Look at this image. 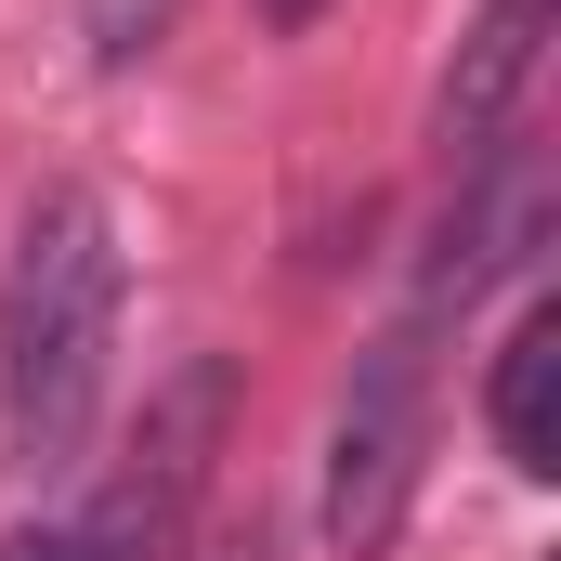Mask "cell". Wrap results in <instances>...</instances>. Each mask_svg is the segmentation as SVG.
I'll return each mask as SVG.
<instances>
[{"label": "cell", "instance_id": "cell-1", "mask_svg": "<svg viewBox=\"0 0 561 561\" xmlns=\"http://www.w3.org/2000/svg\"><path fill=\"white\" fill-rule=\"evenodd\" d=\"M118 379V222L92 183H39L0 262V457L13 483H66Z\"/></svg>", "mask_w": 561, "mask_h": 561}, {"label": "cell", "instance_id": "cell-2", "mask_svg": "<svg viewBox=\"0 0 561 561\" xmlns=\"http://www.w3.org/2000/svg\"><path fill=\"white\" fill-rule=\"evenodd\" d=\"M431 327H444V300H419V313L353 366V392H340V431H327V536H340V549H379L392 510H405V483H419V444H431Z\"/></svg>", "mask_w": 561, "mask_h": 561}, {"label": "cell", "instance_id": "cell-3", "mask_svg": "<svg viewBox=\"0 0 561 561\" xmlns=\"http://www.w3.org/2000/svg\"><path fill=\"white\" fill-rule=\"evenodd\" d=\"M222 392H236V379H222V366L196 353V366H183V379H170V392L144 405V444H131V470H118V483H105V496H92V510L66 523V561H170V549H183V510L209 496Z\"/></svg>", "mask_w": 561, "mask_h": 561}, {"label": "cell", "instance_id": "cell-4", "mask_svg": "<svg viewBox=\"0 0 561 561\" xmlns=\"http://www.w3.org/2000/svg\"><path fill=\"white\" fill-rule=\"evenodd\" d=\"M536 26H549V0H483V13H470V39H457V66H444V105H431V157H444V170H483V157L510 144V105H523V79H536Z\"/></svg>", "mask_w": 561, "mask_h": 561}, {"label": "cell", "instance_id": "cell-5", "mask_svg": "<svg viewBox=\"0 0 561 561\" xmlns=\"http://www.w3.org/2000/svg\"><path fill=\"white\" fill-rule=\"evenodd\" d=\"M483 431H496V457H510L523 483L561 470V300H523V313H510V340H496V366H483Z\"/></svg>", "mask_w": 561, "mask_h": 561}, {"label": "cell", "instance_id": "cell-6", "mask_svg": "<svg viewBox=\"0 0 561 561\" xmlns=\"http://www.w3.org/2000/svg\"><path fill=\"white\" fill-rule=\"evenodd\" d=\"M0 561H66V523H13V536H0Z\"/></svg>", "mask_w": 561, "mask_h": 561}, {"label": "cell", "instance_id": "cell-7", "mask_svg": "<svg viewBox=\"0 0 561 561\" xmlns=\"http://www.w3.org/2000/svg\"><path fill=\"white\" fill-rule=\"evenodd\" d=\"M313 13H327V0H262V26H287V39H300Z\"/></svg>", "mask_w": 561, "mask_h": 561}]
</instances>
